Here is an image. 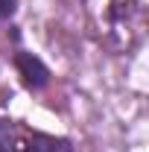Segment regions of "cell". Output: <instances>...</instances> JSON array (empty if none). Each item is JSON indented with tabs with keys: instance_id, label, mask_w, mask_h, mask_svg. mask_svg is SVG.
Instances as JSON below:
<instances>
[{
	"instance_id": "2",
	"label": "cell",
	"mask_w": 149,
	"mask_h": 152,
	"mask_svg": "<svg viewBox=\"0 0 149 152\" xmlns=\"http://www.w3.org/2000/svg\"><path fill=\"white\" fill-rule=\"evenodd\" d=\"M12 12H15V0H0V23L12 18Z\"/></svg>"
},
{
	"instance_id": "1",
	"label": "cell",
	"mask_w": 149,
	"mask_h": 152,
	"mask_svg": "<svg viewBox=\"0 0 149 152\" xmlns=\"http://www.w3.org/2000/svg\"><path fill=\"white\" fill-rule=\"evenodd\" d=\"M64 143H58L47 134H38L18 126L15 120H0V152H61Z\"/></svg>"
}]
</instances>
